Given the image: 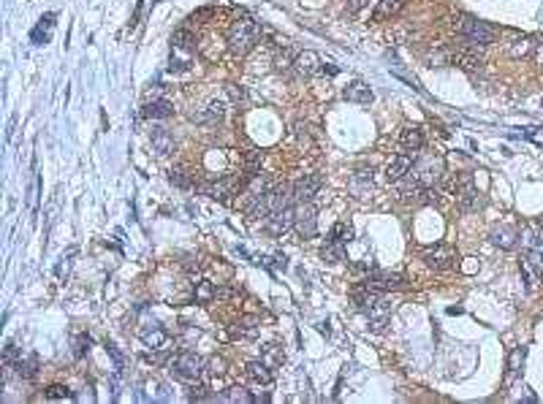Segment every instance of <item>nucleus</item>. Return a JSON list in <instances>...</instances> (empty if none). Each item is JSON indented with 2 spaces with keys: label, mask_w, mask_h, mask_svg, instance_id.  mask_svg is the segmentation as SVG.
Instances as JSON below:
<instances>
[{
  "label": "nucleus",
  "mask_w": 543,
  "mask_h": 404,
  "mask_svg": "<svg viewBox=\"0 0 543 404\" xmlns=\"http://www.w3.org/2000/svg\"><path fill=\"white\" fill-rule=\"evenodd\" d=\"M421 258H424V263H427L430 269H434V271L451 269V266H454V260H457L454 247H448V244H434V247H427V250L421 253Z\"/></svg>",
  "instance_id": "nucleus-8"
},
{
  "label": "nucleus",
  "mask_w": 543,
  "mask_h": 404,
  "mask_svg": "<svg viewBox=\"0 0 543 404\" xmlns=\"http://www.w3.org/2000/svg\"><path fill=\"white\" fill-rule=\"evenodd\" d=\"M443 177V160L440 157H424L410 169V180L416 187H434Z\"/></svg>",
  "instance_id": "nucleus-4"
},
{
  "label": "nucleus",
  "mask_w": 543,
  "mask_h": 404,
  "mask_svg": "<svg viewBox=\"0 0 543 404\" xmlns=\"http://www.w3.org/2000/svg\"><path fill=\"white\" fill-rule=\"evenodd\" d=\"M258 38H261L258 22H253L250 17H242V19H237V22L231 25V30H228V49H231L234 55H248L255 44H258Z\"/></svg>",
  "instance_id": "nucleus-1"
},
{
  "label": "nucleus",
  "mask_w": 543,
  "mask_h": 404,
  "mask_svg": "<svg viewBox=\"0 0 543 404\" xmlns=\"http://www.w3.org/2000/svg\"><path fill=\"white\" fill-rule=\"evenodd\" d=\"M142 342L152 350H166L169 347V334L160 329V326H152V329L142 331Z\"/></svg>",
  "instance_id": "nucleus-20"
},
{
  "label": "nucleus",
  "mask_w": 543,
  "mask_h": 404,
  "mask_svg": "<svg viewBox=\"0 0 543 404\" xmlns=\"http://www.w3.org/2000/svg\"><path fill=\"white\" fill-rule=\"evenodd\" d=\"M342 98L351 101V104H372V101H375V93H372L369 84H364V81H351V84L342 90Z\"/></svg>",
  "instance_id": "nucleus-14"
},
{
  "label": "nucleus",
  "mask_w": 543,
  "mask_h": 404,
  "mask_svg": "<svg viewBox=\"0 0 543 404\" xmlns=\"http://www.w3.org/2000/svg\"><path fill=\"white\" fill-rule=\"evenodd\" d=\"M462 271H465V274H475V271H478V260H475V258H465Z\"/></svg>",
  "instance_id": "nucleus-40"
},
{
  "label": "nucleus",
  "mask_w": 543,
  "mask_h": 404,
  "mask_svg": "<svg viewBox=\"0 0 543 404\" xmlns=\"http://www.w3.org/2000/svg\"><path fill=\"white\" fill-rule=\"evenodd\" d=\"M261 331V320L258 318H239L237 326H234V336H242V339H253Z\"/></svg>",
  "instance_id": "nucleus-21"
},
{
  "label": "nucleus",
  "mask_w": 543,
  "mask_h": 404,
  "mask_svg": "<svg viewBox=\"0 0 543 404\" xmlns=\"http://www.w3.org/2000/svg\"><path fill=\"white\" fill-rule=\"evenodd\" d=\"M364 285H367V288H372V291H380V294H386V291H399V288H405V277H402V274H397V271L369 269V274H367Z\"/></svg>",
  "instance_id": "nucleus-5"
},
{
  "label": "nucleus",
  "mask_w": 543,
  "mask_h": 404,
  "mask_svg": "<svg viewBox=\"0 0 543 404\" xmlns=\"http://www.w3.org/2000/svg\"><path fill=\"white\" fill-rule=\"evenodd\" d=\"M342 256H345V244H340V242H326L324 247V258L326 260H331V263H337V260H342Z\"/></svg>",
  "instance_id": "nucleus-31"
},
{
  "label": "nucleus",
  "mask_w": 543,
  "mask_h": 404,
  "mask_svg": "<svg viewBox=\"0 0 543 404\" xmlns=\"http://www.w3.org/2000/svg\"><path fill=\"white\" fill-rule=\"evenodd\" d=\"M17 374L25 380H33L38 374V356H25L17 361Z\"/></svg>",
  "instance_id": "nucleus-26"
},
{
  "label": "nucleus",
  "mask_w": 543,
  "mask_h": 404,
  "mask_svg": "<svg viewBox=\"0 0 543 404\" xmlns=\"http://www.w3.org/2000/svg\"><path fill=\"white\" fill-rule=\"evenodd\" d=\"M245 372H248V380L255 383V385H269L275 380V374H272V369H269L266 361H250Z\"/></svg>",
  "instance_id": "nucleus-16"
},
{
  "label": "nucleus",
  "mask_w": 543,
  "mask_h": 404,
  "mask_svg": "<svg viewBox=\"0 0 543 404\" xmlns=\"http://www.w3.org/2000/svg\"><path fill=\"white\" fill-rule=\"evenodd\" d=\"M44 396H46L49 402H68V399H73V394L66 388V385H49Z\"/></svg>",
  "instance_id": "nucleus-30"
},
{
  "label": "nucleus",
  "mask_w": 543,
  "mask_h": 404,
  "mask_svg": "<svg viewBox=\"0 0 543 404\" xmlns=\"http://www.w3.org/2000/svg\"><path fill=\"white\" fill-rule=\"evenodd\" d=\"M212 298H215V288H212L210 282H199V288H196V301L207 304V301H212Z\"/></svg>",
  "instance_id": "nucleus-34"
},
{
  "label": "nucleus",
  "mask_w": 543,
  "mask_h": 404,
  "mask_svg": "<svg viewBox=\"0 0 543 404\" xmlns=\"http://www.w3.org/2000/svg\"><path fill=\"white\" fill-rule=\"evenodd\" d=\"M296 231L304 236V239H313L315 236V231H318V222H315V206H313V201H302L299 206H296Z\"/></svg>",
  "instance_id": "nucleus-9"
},
{
  "label": "nucleus",
  "mask_w": 543,
  "mask_h": 404,
  "mask_svg": "<svg viewBox=\"0 0 543 404\" xmlns=\"http://www.w3.org/2000/svg\"><path fill=\"white\" fill-rule=\"evenodd\" d=\"M293 60H296V57H291L288 49H283V52H277V57H275V66H277V71H288L291 66H293Z\"/></svg>",
  "instance_id": "nucleus-35"
},
{
  "label": "nucleus",
  "mask_w": 543,
  "mask_h": 404,
  "mask_svg": "<svg viewBox=\"0 0 543 404\" xmlns=\"http://www.w3.org/2000/svg\"><path fill=\"white\" fill-rule=\"evenodd\" d=\"M399 144H402L405 152H418V149L424 147V133H421V128L407 125V128L402 131V136H399Z\"/></svg>",
  "instance_id": "nucleus-19"
},
{
  "label": "nucleus",
  "mask_w": 543,
  "mask_h": 404,
  "mask_svg": "<svg viewBox=\"0 0 543 404\" xmlns=\"http://www.w3.org/2000/svg\"><path fill=\"white\" fill-rule=\"evenodd\" d=\"M533 49H535L533 38H516V41H513V46H510V52H513L516 57H527Z\"/></svg>",
  "instance_id": "nucleus-32"
},
{
  "label": "nucleus",
  "mask_w": 543,
  "mask_h": 404,
  "mask_svg": "<svg viewBox=\"0 0 543 404\" xmlns=\"http://www.w3.org/2000/svg\"><path fill=\"white\" fill-rule=\"evenodd\" d=\"M52 25H55V14H46V17H41V25H38L36 30H33V44H44V41L49 38Z\"/></svg>",
  "instance_id": "nucleus-28"
},
{
  "label": "nucleus",
  "mask_w": 543,
  "mask_h": 404,
  "mask_svg": "<svg viewBox=\"0 0 543 404\" xmlns=\"http://www.w3.org/2000/svg\"><path fill=\"white\" fill-rule=\"evenodd\" d=\"M207 388L204 385H193L190 388V402H201V399H207V394H204Z\"/></svg>",
  "instance_id": "nucleus-38"
},
{
  "label": "nucleus",
  "mask_w": 543,
  "mask_h": 404,
  "mask_svg": "<svg viewBox=\"0 0 543 404\" xmlns=\"http://www.w3.org/2000/svg\"><path fill=\"white\" fill-rule=\"evenodd\" d=\"M519 228L516 225H497L495 231H492V244H497L500 250H516V244H519Z\"/></svg>",
  "instance_id": "nucleus-12"
},
{
  "label": "nucleus",
  "mask_w": 543,
  "mask_h": 404,
  "mask_svg": "<svg viewBox=\"0 0 543 404\" xmlns=\"http://www.w3.org/2000/svg\"><path fill=\"white\" fill-rule=\"evenodd\" d=\"M519 242H522L527 250H538V253H543V222H535V225L524 228L522 236H519Z\"/></svg>",
  "instance_id": "nucleus-18"
},
{
  "label": "nucleus",
  "mask_w": 543,
  "mask_h": 404,
  "mask_svg": "<svg viewBox=\"0 0 543 404\" xmlns=\"http://www.w3.org/2000/svg\"><path fill=\"white\" fill-rule=\"evenodd\" d=\"M142 114H145L147 119H166V117H172V114H174V109H172V104H169V101H163V98H160V101L147 104Z\"/></svg>",
  "instance_id": "nucleus-22"
},
{
  "label": "nucleus",
  "mask_w": 543,
  "mask_h": 404,
  "mask_svg": "<svg viewBox=\"0 0 543 404\" xmlns=\"http://www.w3.org/2000/svg\"><path fill=\"white\" fill-rule=\"evenodd\" d=\"M220 402H255V396H250L245 388H228L226 394L217 396Z\"/></svg>",
  "instance_id": "nucleus-29"
},
{
  "label": "nucleus",
  "mask_w": 543,
  "mask_h": 404,
  "mask_svg": "<svg viewBox=\"0 0 543 404\" xmlns=\"http://www.w3.org/2000/svg\"><path fill=\"white\" fill-rule=\"evenodd\" d=\"M169 180L177 184V187H190V177H185V171L182 169H172V174H169Z\"/></svg>",
  "instance_id": "nucleus-36"
},
{
  "label": "nucleus",
  "mask_w": 543,
  "mask_h": 404,
  "mask_svg": "<svg viewBox=\"0 0 543 404\" xmlns=\"http://www.w3.org/2000/svg\"><path fill=\"white\" fill-rule=\"evenodd\" d=\"M228 95H231V101H237V104H239V101H245V90H242V87H237V84H231V87H228Z\"/></svg>",
  "instance_id": "nucleus-39"
},
{
  "label": "nucleus",
  "mask_w": 543,
  "mask_h": 404,
  "mask_svg": "<svg viewBox=\"0 0 543 404\" xmlns=\"http://www.w3.org/2000/svg\"><path fill=\"white\" fill-rule=\"evenodd\" d=\"M87 347H90V336H79V342H76V358H82L87 353Z\"/></svg>",
  "instance_id": "nucleus-37"
},
{
  "label": "nucleus",
  "mask_w": 543,
  "mask_h": 404,
  "mask_svg": "<svg viewBox=\"0 0 543 404\" xmlns=\"http://www.w3.org/2000/svg\"><path fill=\"white\" fill-rule=\"evenodd\" d=\"M223 114H226V104H223V101H210L204 109L193 111L190 119H193V122H217Z\"/></svg>",
  "instance_id": "nucleus-17"
},
{
  "label": "nucleus",
  "mask_w": 543,
  "mask_h": 404,
  "mask_svg": "<svg viewBox=\"0 0 543 404\" xmlns=\"http://www.w3.org/2000/svg\"><path fill=\"white\" fill-rule=\"evenodd\" d=\"M22 356H19V347L14 345V342H8L6 347H3V369H6V374L11 372V369H17V361H19Z\"/></svg>",
  "instance_id": "nucleus-27"
},
{
  "label": "nucleus",
  "mask_w": 543,
  "mask_h": 404,
  "mask_svg": "<svg viewBox=\"0 0 543 404\" xmlns=\"http://www.w3.org/2000/svg\"><path fill=\"white\" fill-rule=\"evenodd\" d=\"M321 184H324V180H321L318 174H304L299 182L293 184V201H296V204H302V201H313V198L318 195Z\"/></svg>",
  "instance_id": "nucleus-10"
},
{
  "label": "nucleus",
  "mask_w": 543,
  "mask_h": 404,
  "mask_svg": "<svg viewBox=\"0 0 543 404\" xmlns=\"http://www.w3.org/2000/svg\"><path fill=\"white\" fill-rule=\"evenodd\" d=\"M293 222H296V206H293V204L277 206L275 212H269V215L264 218V225H266V231H269V233H275V236L286 233V231H288Z\"/></svg>",
  "instance_id": "nucleus-7"
},
{
  "label": "nucleus",
  "mask_w": 543,
  "mask_h": 404,
  "mask_svg": "<svg viewBox=\"0 0 543 404\" xmlns=\"http://www.w3.org/2000/svg\"><path fill=\"white\" fill-rule=\"evenodd\" d=\"M410 169H413V157H410V152H405V155H394V157L389 160V166H386V180H389V182H402V180L410 174Z\"/></svg>",
  "instance_id": "nucleus-11"
},
{
  "label": "nucleus",
  "mask_w": 543,
  "mask_h": 404,
  "mask_svg": "<svg viewBox=\"0 0 543 404\" xmlns=\"http://www.w3.org/2000/svg\"><path fill=\"white\" fill-rule=\"evenodd\" d=\"M234 288H215V298H231Z\"/></svg>",
  "instance_id": "nucleus-41"
},
{
  "label": "nucleus",
  "mask_w": 543,
  "mask_h": 404,
  "mask_svg": "<svg viewBox=\"0 0 543 404\" xmlns=\"http://www.w3.org/2000/svg\"><path fill=\"white\" fill-rule=\"evenodd\" d=\"M524 358H527V347H516V350L510 353V358H508L506 385H510V383L516 380V374H519V369H522V364H524Z\"/></svg>",
  "instance_id": "nucleus-24"
},
{
  "label": "nucleus",
  "mask_w": 543,
  "mask_h": 404,
  "mask_svg": "<svg viewBox=\"0 0 543 404\" xmlns=\"http://www.w3.org/2000/svg\"><path fill=\"white\" fill-rule=\"evenodd\" d=\"M402 3H405V0H380L378 8H375V22H383V19L394 17L399 8H402Z\"/></svg>",
  "instance_id": "nucleus-25"
},
{
  "label": "nucleus",
  "mask_w": 543,
  "mask_h": 404,
  "mask_svg": "<svg viewBox=\"0 0 543 404\" xmlns=\"http://www.w3.org/2000/svg\"><path fill=\"white\" fill-rule=\"evenodd\" d=\"M454 28H457V33L465 38V41H470V44H478V46H486V44H492L495 36H497V30L495 28H489L486 22H481V19H475V17H459L457 22H454Z\"/></svg>",
  "instance_id": "nucleus-2"
},
{
  "label": "nucleus",
  "mask_w": 543,
  "mask_h": 404,
  "mask_svg": "<svg viewBox=\"0 0 543 404\" xmlns=\"http://www.w3.org/2000/svg\"><path fill=\"white\" fill-rule=\"evenodd\" d=\"M193 49H196V36L190 30H185V28L174 30V36H172V52H180L185 57H190Z\"/></svg>",
  "instance_id": "nucleus-15"
},
{
  "label": "nucleus",
  "mask_w": 543,
  "mask_h": 404,
  "mask_svg": "<svg viewBox=\"0 0 543 404\" xmlns=\"http://www.w3.org/2000/svg\"><path fill=\"white\" fill-rule=\"evenodd\" d=\"M457 204L462 206V212H475V209L484 206L481 193H478V187H475L470 174L459 177V182H457Z\"/></svg>",
  "instance_id": "nucleus-6"
},
{
  "label": "nucleus",
  "mask_w": 543,
  "mask_h": 404,
  "mask_svg": "<svg viewBox=\"0 0 543 404\" xmlns=\"http://www.w3.org/2000/svg\"><path fill=\"white\" fill-rule=\"evenodd\" d=\"M152 149H155L158 155H169V152H174V139H172L163 128H155V131H152Z\"/></svg>",
  "instance_id": "nucleus-23"
},
{
  "label": "nucleus",
  "mask_w": 543,
  "mask_h": 404,
  "mask_svg": "<svg viewBox=\"0 0 543 404\" xmlns=\"http://www.w3.org/2000/svg\"><path fill=\"white\" fill-rule=\"evenodd\" d=\"M293 68H296L302 76H313V74H321V71H324V63H321V57H318L315 52H302V55H296Z\"/></svg>",
  "instance_id": "nucleus-13"
},
{
  "label": "nucleus",
  "mask_w": 543,
  "mask_h": 404,
  "mask_svg": "<svg viewBox=\"0 0 543 404\" xmlns=\"http://www.w3.org/2000/svg\"><path fill=\"white\" fill-rule=\"evenodd\" d=\"M351 236H353V231H351V225H345V222H337L334 231H331V242H340V244H348Z\"/></svg>",
  "instance_id": "nucleus-33"
},
{
  "label": "nucleus",
  "mask_w": 543,
  "mask_h": 404,
  "mask_svg": "<svg viewBox=\"0 0 543 404\" xmlns=\"http://www.w3.org/2000/svg\"><path fill=\"white\" fill-rule=\"evenodd\" d=\"M172 372H174L177 380L193 385V383H199V380L204 377V358L196 356V353L182 350V353H177V356L172 358Z\"/></svg>",
  "instance_id": "nucleus-3"
}]
</instances>
